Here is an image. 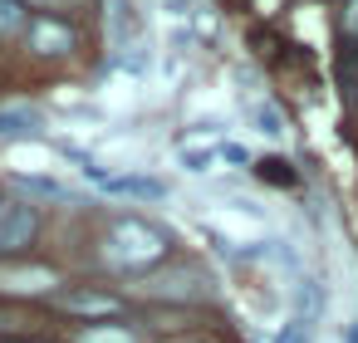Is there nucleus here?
<instances>
[{
	"label": "nucleus",
	"instance_id": "nucleus-5",
	"mask_svg": "<svg viewBox=\"0 0 358 343\" xmlns=\"http://www.w3.org/2000/svg\"><path fill=\"white\" fill-rule=\"evenodd\" d=\"M84 177L99 182V187L113 191V196H138V201H162V196H167V182H157V177H133V172H128V177H103L94 162L84 167Z\"/></svg>",
	"mask_w": 358,
	"mask_h": 343
},
{
	"label": "nucleus",
	"instance_id": "nucleus-14",
	"mask_svg": "<svg viewBox=\"0 0 358 343\" xmlns=\"http://www.w3.org/2000/svg\"><path fill=\"white\" fill-rule=\"evenodd\" d=\"M309 333H314V323L294 314V319H289V323L280 328V338H275V343H309Z\"/></svg>",
	"mask_w": 358,
	"mask_h": 343
},
{
	"label": "nucleus",
	"instance_id": "nucleus-13",
	"mask_svg": "<svg viewBox=\"0 0 358 343\" xmlns=\"http://www.w3.org/2000/svg\"><path fill=\"white\" fill-rule=\"evenodd\" d=\"M79 343H138L128 328H113V323H99V328H79Z\"/></svg>",
	"mask_w": 358,
	"mask_h": 343
},
{
	"label": "nucleus",
	"instance_id": "nucleus-4",
	"mask_svg": "<svg viewBox=\"0 0 358 343\" xmlns=\"http://www.w3.org/2000/svg\"><path fill=\"white\" fill-rule=\"evenodd\" d=\"M59 275L50 265H0V294H50Z\"/></svg>",
	"mask_w": 358,
	"mask_h": 343
},
{
	"label": "nucleus",
	"instance_id": "nucleus-15",
	"mask_svg": "<svg viewBox=\"0 0 358 343\" xmlns=\"http://www.w3.org/2000/svg\"><path fill=\"white\" fill-rule=\"evenodd\" d=\"M20 187L25 191H40V196H64V187L55 177H20Z\"/></svg>",
	"mask_w": 358,
	"mask_h": 343
},
{
	"label": "nucleus",
	"instance_id": "nucleus-7",
	"mask_svg": "<svg viewBox=\"0 0 358 343\" xmlns=\"http://www.w3.org/2000/svg\"><path fill=\"white\" fill-rule=\"evenodd\" d=\"M40 128H45V113L35 103H6V108H0V138H6V143L35 138Z\"/></svg>",
	"mask_w": 358,
	"mask_h": 343
},
{
	"label": "nucleus",
	"instance_id": "nucleus-3",
	"mask_svg": "<svg viewBox=\"0 0 358 343\" xmlns=\"http://www.w3.org/2000/svg\"><path fill=\"white\" fill-rule=\"evenodd\" d=\"M103 6H108V45H113V54L143 45V15H138L133 0H103Z\"/></svg>",
	"mask_w": 358,
	"mask_h": 343
},
{
	"label": "nucleus",
	"instance_id": "nucleus-11",
	"mask_svg": "<svg viewBox=\"0 0 358 343\" xmlns=\"http://www.w3.org/2000/svg\"><path fill=\"white\" fill-rule=\"evenodd\" d=\"M250 123H255V133H265V138H285V118H280L275 103H250Z\"/></svg>",
	"mask_w": 358,
	"mask_h": 343
},
{
	"label": "nucleus",
	"instance_id": "nucleus-2",
	"mask_svg": "<svg viewBox=\"0 0 358 343\" xmlns=\"http://www.w3.org/2000/svg\"><path fill=\"white\" fill-rule=\"evenodd\" d=\"M25 45H30L35 54L55 59V54H69V50H74V30H69L64 20H55V15H30V25H25Z\"/></svg>",
	"mask_w": 358,
	"mask_h": 343
},
{
	"label": "nucleus",
	"instance_id": "nucleus-8",
	"mask_svg": "<svg viewBox=\"0 0 358 343\" xmlns=\"http://www.w3.org/2000/svg\"><path fill=\"white\" fill-rule=\"evenodd\" d=\"M59 304H64L69 314H84V319H113V314L123 309L118 294H99V289H74V294H64Z\"/></svg>",
	"mask_w": 358,
	"mask_h": 343
},
{
	"label": "nucleus",
	"instance_id": "nucleus-6",
	"mask_svg": "<svg viewBox=\"0 0 358 343\" xmlns=\"http://www.w3.org/2000/svg\"><path fill=\"white\" fill-rule=\"evenodd\" d=\"M35 226H40L35 206H0V250H20V245H30Z\"/></svg>",
	"mask_w": 358,
	"mask_h": 343
},
{
	"label": "nucleus",
	"instance_id": "nucleus-10",
	"mask_svg": "<svg viewBox=\"0 0 358 343\" xmlns=\"http://www.w3.org/2000/svg\"><path fill=\"white\" fill-rule=\"evenodd\" d=\"M113 69H118V74H133V79H143V74L152 69V50H148V45H133V50L113 54Z\"/></svg>",
	"mask_w": 358,
	"mask_h": 343
},
{
	"label": "nucleus",
	"instance_id": "nucleus-12",
	"mask_svg": "<svg viewBox=\"0 0 358 343\" xmlns=\"http://www.w3.org/2000/svg\"><path fill=\"white\" fill-rule=\"evenodd\" d=\"M25 6L20 0H0V35H25Z\"/></svg>",
	"mask_w": 358,
	"mask_h": 343
},
{
	"label": "nucleus",
	"instance_id": "nucleus-19",
	"mask_svg": "<svg viewBox=\"0 0 358 343\" xmlns=\"http://www.w3.org/2000/svg\"><path fill=\"white\" fill-rule=\"evenodd\" d=\"M343 343H358V319L348 323V333H343Z\"/></svg>",
	"mask_w": 358,
	"mask_h": 343
},
{
	"label": "nucleus",
	"instance_id": "nucleus-1",
	"mask_svg": "<svg viewBox=\"0 0 358 343\" xmlns=\"http://www.w3.org/2000/svg\"><path fill=\"white\" fill-rule=\"evenodd\" d=\"M103 260L123 275H143L152 265L167 260V235L148 221H118L108 235H103Z\"/></svg>",
	"mask_w": 358,
	"mask_h": 343
},
{
	"label": "nucleus",
	"instance_id": "nucleus-16",
	"mask_svg": "<svg viewBox=\"0 0 358 343\" xmlns=\"http://www.w3.org/2000/svg\"><path fill=\"white\" fill-rule=\"evenodd\" d=\"M221 162H236V167H245V162H250V152H245L241 143H221Z\"/></svg>",
	"mask_w": 358,
	"mask_h": 343
},
{
	"label": "nucleus",
	"instance_id": "nucleus-18",
	"mask_svg": "<svg viewBox=\"0 0 358 343\" xmlns=\"http://www.w3.org/2000/svg\"><path fill=\"white\" fill-rule=\"evenodd\" d=\"M343 30H348V35H358V0H353V6L343 10Z\"/></svg>",
	"mask_w": 358,
	"mask_h": 343
},
{
	"label": "nucleus",
	"instance_id": "nucleus-20",
	"mask_svg": "<svg viewBox=\"0 0 358 343\" xmlns=\"http://www.w3.org/2000/svg\"><path fill=\"white\" fill-rule=\"evenodd\" d=\"M20 6H25V0H20ZM35 6H45V10H50V6H59V0H35Z\"/></svg>",
	"mask_w": 358,
	"mask_h": 343
},
{
	"label": "nucleus",
	"instance_id": "nucleus-9",
	"mask_svg": "<svg viewBox=\"0 0 358 343\" xmlns=\"http://www.w3.org/2000/svg\"><path fill=\"white\" fill-rule=\"evenodd\" d=\"M177 162H182V172H211L216 162H221V138L216 143H201V138H192V143H182V152H177Z\"/></svg>",
	"mask_w": 358,
	"mask_h": 343
},
{
	"label": "nucleus",
	"instance_id": "nucleus-17",
	"mask_svg": "<svg viewBox=\"0 0 358 343\" xmlns=\"http://www.w3.org/2000/svg\"><path fill=\"white\" fill-rule=\"evenodd\" d=\"M162 15L167 20H187L192 15V0H162Z\"/></svg>",
	"mask_w": 358,
	"mask_h": 343
}]
</instances>
